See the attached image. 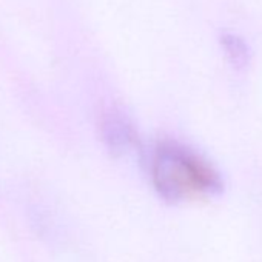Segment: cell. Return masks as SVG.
I'll return each instance as SVG.
<instances>
[{"label":"cell","mask_w":262,"mask_h":262,"mask_svg":"<svg viewBox=\"0 0 262 262\" xmlns=\"http://www.w3.org/2000/svg\"><path fill=\"white\" fill-rule=\"evenodd\" d=\"M150 178L161 198L170 202H194L216 196L222 178L201 153L176 141H161L151 155Z\"/></svg>","instance_id":"6da1fadb"},{"label":"cell","mask_w":262,"mask_h":262,"mask_svg":"<svg viewBox=\"0 0 262 262\" xmlns=\"http://www.w3.org/2000/svg\"><path fill=\"white\" fill-rule=\"evenodd\" d=\"M103 135L114 151H126L136 144L133 128L119 114L111 113L103 119Z\"/></svg>","instance_id":"7a4b0ae2"},{"label":"cell","mask_w":262,"mask_h":262,"mask_svg":"<svg viewBox=\"0 0 262 262\" xmlns=\"http://www.w3.org/2000/svg\"><path fill=\"white\" fill-rule=\"evenodd\" d=\"M227 48L231 54L233 59H244L245 57V51H244V45L233 36H228L227 37Z\"/></svg>","instance_id":"3957f363"}]
</instances>
